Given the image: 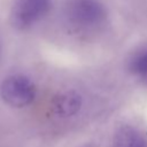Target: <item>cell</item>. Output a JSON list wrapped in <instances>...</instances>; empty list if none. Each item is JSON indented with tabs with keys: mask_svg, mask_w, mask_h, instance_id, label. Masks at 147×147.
<instances>
[{
	"mask_svg": "<svg viewBox=\"0 0 147 147\" xmlns=\"http://www.w3.org/2000/svg\"><path fill=\"white\" fill-rule=\"evenodd\" d=\"M67 18L78 28H94L107 17V10L100 0H68Z\"/></svg>",
	"mask_w": 147,
	"mask_h": 147,
	"instance_id": "cell-1",
	"label": "cell"
},
{
	"mask_svg": "<svg viewBox=\"0 0 147 147\" xmlns=\"http://www.w3.org/2000/svg\"><path fill=\"white\" fill-rule=\"evenodd\" d=\"M37 90L33 82L24 75H11L0 84V96L9 106L22 108L29 106L36 98Z\"/></svg>",
	"mask_w": 147,
	"mask_h": 147,
	"instance_id": "cell-2",
	"label": "cell"
},
{
	"mask_svg": "<svg viewBox=\"0 0 147 147\" xmlns=\"http://www.w3.org/2000/svg\"><path fill=\"white\" fill-rule=\"evenodd\" d=\"M52 7V0H14L10 22L16 29H28L42 20Z\"/></svg>",
	"mask_w": 147,
	"mask_h": 147,
	"instance_id": "cell-3",
	"label": "cell"
},
{
	"mask_svg": "<svg viewBox=\"0 0 147 147\" xmlns=\"http://www.w3.org/2000/svg\"><path fill=\"white\" fill-rule=\"evenodd\" d=\"M80 106H82V96L75 91H67L60 93L53 100L54 111L62 117L75 115L80 109Z\"/></svg>",
	"mask_w": 147,
	"mask_h": 147,
	"instance_id": "cell-4",
	"label": "cell"
},
{
	"mask_svg": "<svg viewBox=\"0 0 147 147\" xmlns=\"http://www.w3.org/2000/svg\"><path fill=\"white\" fill-rule=\"evenodd\" d=\"M114 147H147V138L139 130L125 125L116 132Z\"/></svg>",
	"mask_w": 147,
	"mask_h": 147,
	"instance_id": "cell-5",
	"label": "cell"
},
{
	"mask_svg": "<svg viewBox=\"0 0 147 147\" xmlns=\"http://www.w3.org/2000/svg\"><path fill=\"white\" fill-rule=\"evenodd\" d=\"M129 68L132 74L140 77H147V46L140 48L132 55Z\"/></svg>",
	"mask_w": 147,
	"mask_h": 147,
	"instance_id": "cell-6",
	"label": "cell"
}]
</instances>
